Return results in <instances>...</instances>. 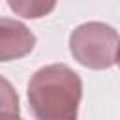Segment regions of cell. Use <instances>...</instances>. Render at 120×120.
I'll use <instances>...</instances> for the list:
<instances>
[{
	"label": "cell",
	"instance_id": "cell-1",
	"mask_svg": "<svg viewBox=\"0 0 120 120\" xmlns=\"http://www.w3.org/2000/svg\"><path fill=\"white\" fill-rule=\"evenodd\" d=\"M81 77L66 64L39 68L28 81V105L36 120H77Z\"/></svg>",
	"mask_w": 120,
	"mask_h": 120
},
{
	"label": "cell",
	"instance_id": "cell-2",
	"mask_svg": "<svg viewBox=\"0 0 120 120\" xmlns=\"http://www.w3.org/2000/svg\"><path fill=\"white\" fill-rule=\"evenodd\" d=\"M118 32L105 22L90 21L79 24L69 36L71 56L88 69H107L114 64Z\"/></svg>",
	"mask_w": 120,
	"mask_h": 120
},
{
	"label": "cell",
	"instance_id": "cell-3",
	"mask_svg": "<svg viewBox=\"0 0 120 120\" xmlns=\"http://www.w3.org/2000/svg\"><path fill=\"white\" fill-rule=\"evenodd\" d=\"M36 45V36L30 28L9 17H0V62L19 60L32 52Z\"/></svg>",
	"mask_w": 120,
	"mask_h": 120
},
{
	"label": "cell",
	"instance_id": "cell-4",
	"mask_svg": "<svg viewBox=\"0 0 120 120\" xmlns=\"http://www.w3.org/2000/svg\"><path fill=\"white\" fill-rule=\"evenodd\" d=\"M8 6H9L15 13L22 15V17H26V19L45 17L47 13H51V11L56 8L54 2H39V0H9Z\"/></svg>",
	"mask_w": 120,
	"mask_h": 120
},
{
	"label": "cell",
	"instance_id": "cell-5",
	"mask_svg": "<svg viewBox=\"0 0 120 120\" xmlns=\"http://www.w3.org/2000/svg\"><path fill=\"white\" fill-rule=\"evenodd\" d=\"M0 112H21L19 107V96L13 84L0 75Z\"/></svg>",
	"mask_w": 120,
	"mask_h": 120
},
{
	"label": "cell",
	"instance_id": "cell-6",
	"mask_svg": "<svg viewBox=\"0 0 120 120\" xmlns=\"http://www.w3.org/2000/svg\"><path fill=\"white\" fill-rule=\"evenodd\" d=\"M0 120H22L17 112H0Z\"/></svg>",
	"mask_w": 120,
	"mask_h": 120
},
{
	"label": "cell",
	"instance_id": "cell-7",
	"mask_svg": "<svg viewBox=\"0 0 120 120\" xmlns=\"http://www.w3.org/2000/svg\"><path fill=\"white\" fill-rule=\"evenodd\" d=\"M114 64L120 68V41H118V47H116V56H114Z\"/></svg>",
	"mask_w": 120,
	"mask_h": 120
}]
</instances>
